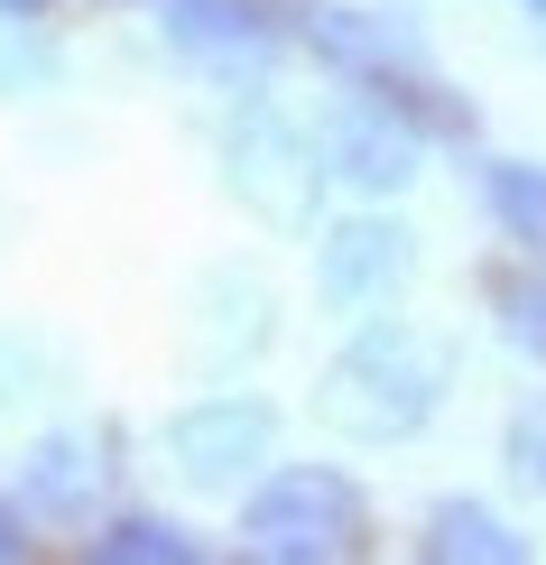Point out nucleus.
Here are the masks:
<instances>
[{"label": "nucleus", "mask_w": 546, "mask_h": 565, "mask_svg": "<svg viewBox=\"0 0 546 565\" xmlns=\"http://www.w3.org/2000/svg\"><path fill=\"white\" fill-rule=\"evenodd\" d=\"M445 381H454L445 334H426L408 316H371L315 371V427L343 436V445H408L445 408Z\"/></svg>", "instance_id": "1"}, {"label": "nucleus", "mask_w": 546, "mask_h": 565, "mask_svg": "<svg viewBox=\"0 0 546 565\" xmlns=\"http://www.w3.org/2000/svg\"><path fill=\"white\" fill-rule=\"evenodd\" d=\"M297 46H306V56H324L343 84L398 103L426 139H472V103L436 75V56H426L398 19H371V10H343V0H315V10H297Z\"/></svg>", "instance_id": "2"}, {"label": "nucleus", "mask_w": 546, "mask_h": 565, "mask_svg": "<svg viewBox=\"0 0 546 565\" xmlns=\"http://www.w3.org/2000/svg\"><path fill=\"white\" fill-rule=\"evenodd\" d=\"M371 547V501L334 463H278L242 501V556L269 565H343Z\"/></svg>", "instance_id": "3"}, {"label": "nucleus", "mask_w": 546, "mask_h": 565, "mask_svg": "<svg viewBox=\"0 0 546 565\" xmlns=\"http://www.w3.org/2000/svg\"><path fill=\"white\" fill-rule=\"evenodd\" d=\"M324 177H334L324 168V139H306L288 111H269L259 93L223 121V185L242 195L250 223L306 242V232H315V204H324Z\"/></svg>", "instance_id": "4"}, {"label": "nucleus", "mask_w": 546, "mask_h": 565, "mask_svg": "<svg viewBox=\"0 0 546 565\" xmlns=\"http://www.w3.org/2000/svg\"><path fill=\"white\" fill-rule=\"evenodd\" d=\"M269 455H278V408L259 390H213L168 417V463L185 491H242L269 473Z\"/></svg>", "instance_id": "5"}, {"label": "nucleus", "mask_w": 546, "mask_h": 565, "mask_svg": "<svg viewBox=\"0 0 546 565\" xmlns=\"http://www.w3.org/2000/svg\"><path fill=\"white\" fill-rule=\"evenodd\" d=\"M417 278V232L398 214H343L334 232H315V297L334 316L371 324L389 316V297Z\"/></svg>", "instance_id": "6"}, {"label": "nucleus", "mask_w": 546, "mask_h": 565, "mask_svg": "<svg viewBox=\"0 0 546 565\" xmlns=\"http://www.w3.org/2000/svg\"><path fill=\"white\" fill-rule=\"evenodd\" d=\"M158 19H168V46L185 65H204L213 84H242V93H259V75L278 65V46L297 38L259 0H158Z\"/></svg>", "instance_id": "7"}, {"label": "nucleus", "mask_w": 546, "mask_h": 565, "mask_svg": "<svg viewBox=\"0 0 546 565\" xmlns=\"http://www.w3.org/2000/svg\"><path fill=\"white\" fill-rule=\"evenodd\" d=\"M324 168H334L352 195H398V185L417 177V149H426V130L408 121L398 103H379V93L352 84V103L324 111Z\"/></svg>", "instance_id": "8"}, {"label": "nucleus", "mask_w": 546, "mask_h": 565, "mask_svg": "<svg viewBox=\"0 0 546 565\" xmlns=\"http://www.w3.org/2000/svg\"><path fill=\"white\" fill-rule=\"evenodd\" d=\"M417 556H436V565H528V537H518L491 501H436L417 520Z\"/></svg>", "instance_id": "9"}, {"label": "nucleus", "mask_w": 546, "mask_h": 565, "mask_svg": "<svg viewBox=\"0 0 546 565\" xmlns=\"http://www.w3.org/2000/svg\"><path fill=\"white\" fill-rule=\"evenodd\" d=\"M93 482H103L93 436H38L29 463H19V491H29V510H46V520H84V510H93Z\"/></svg>", "instance_id": "10"}, {"label": "nucleus", "mask_w": 546, "mask_h": 565, "mask_svg": "<svg viewBox=\"0 0 546 565\" xmlns=\"http://www.w3.org/2000/svg\"><path fill=\"white\" fill-rule=\"evenodd\" d=\"M482 306H491V324H501L510 352L546 362V250H528V260H491L482 269Z\"/></svg>", "instance_id": "11"}, {"label": "nucleus", "mask_w": 546, "mask_h": 565, "mask_svg": "<svg viewBox=\"0 0 546 565\" xmlns=\"http://www.w3.org/2000/svg\"><path fill=\"white\" fill-rule=\"evenodd\" d=\"M56 75H65V46L46 29V10L0 0V103H38V93H56Z\"/></svg>", "instance_id": "12"}, {"label": "nucleus", "mask_w": 546, "mask_h": 565, "mask_svg": "<svg viewBox=\"0 0 546 565\" xmlns=\"http://www.w3.org/2000/svg\"><path fill=\"white\" fill-rule=\"evenodd\" d=\"M204 306H213V316H204V352H213V362H232V343L259 352V343L278 334V324H269V288L242 278V269H213L204 278Z\"/></svg>", "instance_id": "13"}, {"label": "nucleus", "mask_w": 546, "mask_h": 565, "mask_svg": "<svg viewBox=\"0 0 546 565\" xmlns=\"http://www.w3.org/2000/svg\"><path fill=\"white\" fill-rule=\"evenodd\" d=\"M482 204L518 250H546V168H528V158H482Z\"/></svg>", "instance_id": "14"}, {"label": "nucleus", "mask_w": 546, "mask_h": 565, "mask_svg": "<svg viewBox=\"0 0 546 565\" xmlns=\"http://www.w3.org/2000/svg\"><path fill=\"white\" fill-rule=\"evenodd\" d=\"M93 565H195V537L176 520H158V510H121V520H103L84 537Z\"/></svg>", "instance_id": "15"}, {"label": "nucleus", "mask_w": 546, "mask_h": 565, "mask_svg": "<svg viewBox=\"0 0 546 565\" xmlns=\"http://www.w3.org/2000/svg\"><path fill=\"white\" fill-rule=\"evenodd\" d=\"M501 463H510V482H518V491H537V501H546V390L510 408V427H501Z\"/></svg>", "instance_id": "16"}, {"label": "nucleus", "mask_w": 546, "mask_h": 565, "mask_svg": "<svg viewBox=\"0 0 546 565\" xmlns=\"http://www.w3.org/2000/svg\"><path fill=\"white\" fill-rule=\"evenodd\" d=\"M46 352L29 343V334H0V398H10V408H19V398H56V381H46Z\"/></svg>", "instance_id": "17"}, {"label": "nucleus", "mask_w": 546, "mask_h": 565, "mask_svg": "<svg viewBox=\"0 0 546 565\" xmlns=\"http://www.w3.org/2000/svg\"><path fill=\"white\" fill-rule=\"evenodd\" d=\"M19 556H29V510L0 501V565H19Z\"/></svg>", "instance_id": "18"}, {"label": "nucleus", "mask_w": 546, "mask_h": 565, "mask_svg": "<svg viewBox=\"0 0 546 565\" xmlns=\"http://www.w3.org/2000/svg\"><path fill=\"white\" fill-rule=\"evenodd\" d=\"M19 10H46V0H19Z\"/></svg>", "instance_id": "19"}]
</instances>
